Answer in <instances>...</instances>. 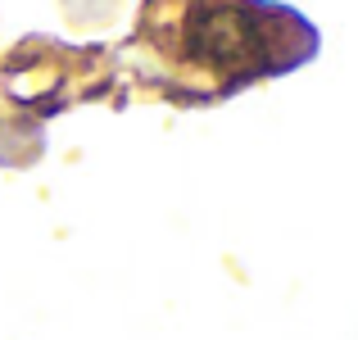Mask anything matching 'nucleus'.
<instances>
[{
	"label": "nucleus",
	"mask_w": 358,
	"mask_h": 340,
	"mask_svg": "<svg viewBox=\"0 0 358 340\" xmlns=\"http://www.w3.org/2000/svg\"><path fill=\"white\" fill-rule=\"evenodd\" d=\"M299 27L295 14H281L259 0H191L182 27L186 59L204 64L213 73H268L281 69V32Z\"/></svg>",
	"instance_id": "obj_1"
}]
</instances>
